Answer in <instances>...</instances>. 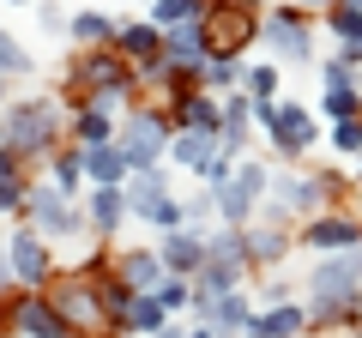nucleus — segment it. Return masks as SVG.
I'll return each instance as SVG.
<instances>
[{"instance_id":"obj_1","label":"nucleus","mask_w":362,"mask_h":338,"mask_svg":"<svg viewBox=\"0 0 362 338\" xmlns=\"http://www.w3.org/2000/svg\"><path fill=\"white\" fill-rule=\"evenodd\" d=\"M42 296L54 302V314L66 320V332L73 338H115L121 326H115V314H109V302H103V290H97V278L90 272H73V278H54Z\"/></svg>"},{"instance_id":"obj_2","label":"nucleus","mask_w":362,"mask_h":338,"mask_svg":"<svg viewBox=\"0 0 362 338\" xmlns=\"http://www.w3.org/2000/svg\"><path fill=\"white\" fill-rule=\"evenodd\" d=\"M61 139V103L54 97H30V103H13L0 115V145H13L18 157H42Z\"/></svg>"},{"instance_id":"obj_3","label":"nucleus","mask_w":362,"mask_h":338,"mask_svg":"<svg viewBox=\"0 0 362 338\" xmlns=\"http://www.w3.org/2000/svg\"><path fill=\"white\" fill-rule=\"evenodd\" d=\"M169 139H175V133H169L163 109H133V115L115 127V145H121V157H127L133 169H157L169 157Z\"/></svg>"},{"instance_id":"obj_4","label":"nucleus","mask_w":362,"mask_h":338,"mask_svg":"<svg viewBox=\"0 0 362 338\" xmlns=\"http://www.w3.org/2000/svg\"><path fill=\"white\" fill-rule=\"evenodd\" d=\"M247 42H259L254 0H230V6H211V13H206V49H211V61H242Z\"/></svg>"},{"instance_id":"obj_5","label":"nucleus","mask_w":362,"mask_h":338,"mask_svg":"<svg viewBox=\"0 0 362 338\" xmlns=\"http://www.w3.org/2000/svg\"><path fill=\"white\" fill-rule=\"evenodd\" d=\"M254 121L266 127L278 157H302L314 145V109L308 103H254Z\"/></svg>"},{"instance_id":"obj_6","label":"nucleus","mask_w":362,"mask_h":338,"mask_svg":"<svg viewBox=\"0 0 362 338\" xmlns=\"http://www.w3.org/2000/svg\"><path fill=\"white\" fill-rule=\"evenodd\" d=\"M25 218H30V230L42 235V242H66V235H78L85 230V211L73 206V194H61L54 182H42V187H30V206H25Z\"/></svg>"},{"instance_id":"obj_7","label":"nucleus","mask_w":362,"mask_h":338,"mask_svg":"<svg viewBox=\"0 0 362 338\" xmlns=\"http://www.w3.org/2000/svg\"><path fill=\"white\" fill-rule=\"evenodd\" d=\"M266 194H272V175H266V163H242V169H235V182L211 194V206H218V218L230 223V230H242V223L254 218V206H259Z\"/></svg>"},{"instance_id":"obj_8","label":"nucleus","mask_w":362,"mask_h":338,"mask_svg":"<svg viewBox=\"0 0 362 338\" xmlns=\"http://www.w3.org/2000/svg\"><path fill=\"white\" fill-rule=\"evenodd\" d=\"M259 37H266L272 54H284V61H314V30L296 6H278V13L259 18Z\"/></svg>"},{"instance_id":"obj_9","label":"nucleus","mask_w":362,"mask_h":338,"mask_svg":"<svg viewBox=\"0 0 362 338\" xmlns=\"http://www.w3.org/2000/svg\"><path fill=\"white\" fill-rule=\"evenodd\" d=\"M302 247H314V254H350V247H362V218H350V211H320V218L302 223Z\"/></svg>"},{"instance_id":"obj_10","label":"nucleus","mask_w":362,"mask_h":338,"mask_svg":"<svg viewBox=\"0 0 362 338\" xmlns=\"http://www.w3.org/2000/svg\"><path fill=\"white\" fill-rule=\"evenodd\" d=\"M6 260H13V278L25 290H49L54 284V260H49V242H42L37 230H18L13 242H6Z\"/></svg>"},{"instance_id":"obj_11","label":"nucleus","mask_w":362,"mask_h":338,"mask_svg":"<svg viewBox=\"0 0 362 338\" xmlns=\"http://www.w3.org/2000/svg\"><path fill=\"white\" fill-rule=\"evenodd\" d=\"M169 115H175V133H223V103L211 91H175L169 97Z\"/></svg>"},{"instance_id":"obj_12","label":"nucleus","mask_w":362,"mask_h":338,"mask_svg":"<svg viewBox=\"0 0 362 338\" xmlns=\"http://www.w3.org/2000/svg\"><path fill=\"white\" fill-rule=\"evenodd\" d=\"M272 194H278V218H284V211H308V218H320L332 182H326V175H272Z\"/></svg>"},{"instance_id":"obj_13","label":"nucleus","mask_w":362,"mask_h":338,"mask_svg":"<svg viewBox=\"0 0 362 338\" xmlns=\"http://www.w3.org/2000/svg\"><path fill=\"white\" fill-rule=\"evenodd\" d=\"M13 326L25 338H73L66 332V320L54 314V302L42 296V290H25V296H13Z\"/></svg>"},{"instance_id":"obj_14","label":"nucleus","mask_w":362,"mask_h":338,"mask_svg":"<svg viewBox=\"0 0 362 338\" xmlns=\"http://www.w3.org/2000/svg\"><path fill=\"white\" fill-rule=\"evenodd\" d=\"M157 254H163L169 278H199L206 272V235H194V230H169L163 242H157Z\"/></svg>"},{"instance_id":"obj_15","label":"nucleus","mask_w":362,"mask_h":338,"mask_svg":"<svg viewBox=\"0 0 362 338\" xmlns=\"http://www.w3.org/2000/svg\"><path fill=\"white\" fill-rule=\"evenodd\" d=\"M115 278L133 290V296H151L169 272H163V254H157V247H127V254L115 260Z\"/></svg>"},{"instance_id":"obj_16","label":"nucleus","mask_w":362,"mask_h":338,"mask_svg":"<svg viewBox=\"0 0 362 338\" xmlns=\"http://www.w3.org/2000/svg\"><path fill=\"white\" fill-rule=\"evenodd\" d=\"M242 254H247V266L266 272V266H278L290 254V230L278 218H272V223H247V230H242Z\"/></svg>"},{"instance_id":"obj_17","label":"nucleus","mask_w":362,"mask_h":338,"mask_svg":"<svg viewBox=\"0 0 362 338\" xmlns=\"http://www.w3.org/2000/svg\"><path fill=\"white\" fill-rule=\"evenodd\" d=\"M115 49L133 61V73H157V66H163V30L157 25H121Z\"/></svg>"},{"instance_id":"obj_18","label":"nucleus","mask_w":362,"mask_h":338,"mask_svg":"<svg viewBox=\"0 0 362 338\" xmlns=\"http://www.w3.org/2000/svg\"><path fill=\"white\" fill-rule=\"evenodd\" d=\"M247 338H308V308H296V302L259 308L254 320H247Z\"/></svg>"},{"instance_id":"obj_19","label":"nucleus","mask_w":362,"mask_h":338,"mask_svg":"<svg viewBox=\"0 0 362 338\" xmlns=\"http://www.w3.org/2000/svg\"><path fill=\"white\" fill-rule=\"evenodd\" d=\"M85 175L97 187H127V175H133V163L121 157V145L109 139V145H85Z\"/></svg>"},{"instance_id":"obj_20","label":"nucleus","mask_w":362,"mask_h":338,"mask_svg":"<svg viewBox=\"0 0 362 338\" xmlns=\"http://www.w3.org/2000/svg\"><path fill=\"white\" fill-rule=\"evenodd\" d=\"M127 211H133L127 206V187H97V194L85 199V218H90V230H97V235H115Z\"/></svg>"},{"instance_id":"obj_21","label":"nucleus","mask_w":362,"mask_h":338,"mask_svg":"<svg viewBox=\"0 0 362 338\" xmlns=\"http://www.w3.org/2000/svg\"><path fill=\"white\" fill-rule=\"evenodd\" d=\"M247 320H254V308H247L242 290H235V296H218V302H211V314H206V326L218 338H247Z\"/></svg>"},{"instance_id":"obj_22","label":"nucleus","mask_w":362,"mask_h":338,"mask_svg":"<svg viewBox=\"0 0 362 338\" xmlns=\"http://www.w3.org/2000/svg\"><path fill=\"white\" fill-rule=\"evenodd\" d=\"M163 320H169V308L157 302V290H151V296H133V302H127V314H121V332L157 338V332H163Z\"/></svg>"},{"instance_id":"obj_23","label":"nucleus","mask_w":362,"mask_h":338,"mask_svg":"<svg viewBox=\"0 0 362 338\" xmlns=\"http://www.w3.org/2000/svg\"><path fill=\"white\" fill-rule=\"evenodd\" d=\"M218 151L223 145L211 139V133H175V139H169V163H181V169H206Z\"/></svg>"},{"instance_id":"obj_24","label":"nucleus","mask_w":362,"mask_h":338,"mask_svg":"<svg viewBox=\"0 0 362 338\" xmlns=\"http://www.w3.org/2000/svg\"><path fill=\"white\" fill-rule=\"evenodd\" d=\"M211 0H157L151 6V25L157 30H175V25H206Z\"/></svg>"},{"instance_id":"obj_25","label":"nucleus","mask_w":362,"mask_h":338,"mask_svg":"<svg viewBox=\"0 0 362 338\" xmlns=\"http://www.w3.org/2000/svg\"><path fill=\"white\" fill-rule=\"evenodd\" d=\"M73 139L78 145H109L115 139V115H103V109H73Z\"/></svg>"},{"instance_id":"obj_26","label":"nucleus","mask_w":362,"mask_h":338,"mask_svg":"<svg viewBox=\"0 0 362 338\" xmlns=\"http://www.w3.org/2000/svg\"><path fill=\"white\" fill-rule=\"evenodd\" d=\"M115 37H121V25H109L103 13H78V18H73V42H90V49H115Z\"/></svg>"},{"instance_id":"obj_27","label":"nucleus","mask_w":362,"mask_h":338,"mask_svg":"<svg viewBox=\"0 0 362 338\" xmlns=\"http://www.w3.org/2000/svg\"><path fill=\"white\" fill-rule=\"evenodd\" d=\"M139 218H145V223H157V230L169 235V230H181V218H187V211H181V199H175V194H163V199H151Z\"/></svg>"},{"instance_id":"obj_28","label":"nucleus","mask_w":362,"mask_h":338,"mask_svg":"<svg viewBox=\"0 0 362 338\" xmlns=\"http://www.w3.org/2000/svg\"><path fill=\"white\" fill-rule=\"evenodd\" d=\"M242 85H247V97H254V103H278V66H247V78H242Z\"/></svg>"},{"instance_id":"obj_29","label":"nucleus","mask_w":362,"mask_h":338,"mask_svg":"<svg viewBox=\"0 0 362 338\" xmlns=\"http://www.w3.org/2000/svg\"><path fill=\"white\" fill-rule=\"evenodd\" d=\"M78 182H85V151H54V187L73 194Z\"/></svg>"},{"instance_id":"obj_30","label":"nucleus","mask_w":362,"mask_h":338,"mask_svg":"<svg viewBox=\"0 0 362 338\" xmlns=\"http://www.w3.org/2000/svg\"><path fill=\"white\" fill-rule=\"evenodd\" d=\"M194 78H199V85H230V91H235V85L247 78V66H242V61H206Z\"/></svg>"},{"instance_id":"obj_31","label":"nucleus","mask_w":362,"mask_h":338,"mask_svg":"<svg viewBox=\"0 0 362 338\" xmlns=\"http://www.w3.org/2000/svg\"><path fill=\"white\" fill-rule=\"evenodd\" d=\"M326 115H332V121H350V115H362V91H356V85H338V91H326Z\"/></svg>"},{"instance_id":"obj_32","label":"nucleus","mask_w":362,"mask_h":338,"mask_svg":"<svg viewBox=\"0 0 362 338\" xmlns=\"http://www.w3.org/2000/svg\"><path fill=\"white\" fill-rule=\"evenodd\" d=\"M6 73H30V54H25V42L13 30H0V78Z\"/></svg>"},{"instance_id":"obj_33","label":"nucleus","mask_w":362,"mask_h":338,"mask_svg":"<svg viewBox=\"0 0 362 338\" xmlns=\"http://www.w3.org/2000/svg\"><path fill=\"white\" fill-rule=\"evenodd\" d=\"M332 151L338 157H362V115H350V121L332 127Z\"/></svg>"},{"instance_id":"obj_34","label":"nucleus","mask_w":362,"mask_h":338,"mask_svg":"<svg viewBox=\"0 0 362 338\" xmlns=\"http://www.w3.org/2000/svg\"><path fill=\"white\" fill-rule=\"evenodd\" d=\"M157 302H163L169 314L187 308V302H194V278H163V284H157Z\"/></svg>"},{"instance_id":"obj_35","label":"nucleus","mask_w":362,"mask_h":338,"mask_svg":"<svg viewBox=\"0 0 362 338\" xmlns=\"http://www.w3.org/2000/svg\"><path fill=\"white\" fill-rule=\"evenodd\" d=\"M18 206H30V187H25V175H6L0 182V211H18Z\"/></svg>"},{"instance_id":"obj_36","label":"nucleus","mask_w":362,"mask_h":338,"mask_svg":"<svg viewBox=\"0 0 362 338\" xmlns=\"http://www.w3.org/2000/svg\"><path fill=\"white\" fill-rule=\"evenodd\" d=\"M320 78H326V91H338V85H350V61H344V54H332V61L320 66Z\"/></svg>"},{"instance_id":"obj_37","label":"nucleus","mask_w":362,"mask_h":338,"mask_svg":"<svg viewBox=\"0 0 362 338\" xmlns=\"http://www.w3.org/2000/svg\"><path fill=\"white\" fill-rule=\"evenodd\" d=\"M6 175H18V151L13 145H0V182H6Z\"/></svg>"},{"instance_id":"obj_38","label":"nucleus","mask_w":362,"mask_h":338,"mask_svg":"<svg viewBox=\"0 0 362 338\" xmlns=\"http://www.w3.org/2000/svg\"><path fill=\"white\" fill-rule=\"evenodd\" d=\"M187 338H218V332H211V326H206V320H199V326H194V332H187Z\"/></svg>"},{"instance_id":"obj_39","label":"nucleus","mask_w":362,"mask_h":338,"mask_svg":"<svg viewBox=\"0 0 362 338\" xmlns=\"http://www.w3.org/2000/svg\"><path fill=\"white\" fill-rule=\"evenodd\" d=\"M157 338H187V332H175V326H163V332H157Z\"/></svg>"},{"instance_id":"obj_40","label":"nucleus","mask_w":362,"mask_h":338,"mask_svg":"<svg viewBox=\"0 0 362 338\" xmlns=\"http://www.w3.org/2000/svg\"><path fill=\"white\" fill-rule=\"evenodd\" d=\"M6 320H13V308H6V302H0V326H6Z\"/></svg>"},{"instance_id":"obj_41","label":"nucleus","mask_w":362,"mask_h":338,"mask_svg":"<svg viewBox=\"0 0 362 338\" xmlns=\"http://www.w3.org/2000/svg\"><path fill=\"white\" fill-rule=\"evenodd\" d=\"M338 6H350V13H362V0H338Z\"/></svg>"},{"instance_id":"obj_42","label":"nucleus","mask_w":362,"mask_h":338,"mask_svg":"<svg viewBox=\"0 0 362 338\" xmlns=\"http://www.w3.org/2000/svg\"><path fill=\"white\" fill-rule=\"evenodd\" d=\"M0 109H6V85H0Z\"/></svg>"},{"instance_id":"obj_43","label":"nucleus","mask_w":362,"mask_h":338,"mask_svg":"<svg viewBox=\"0 0 362 338\" xmlns=\"http://www.w3.org/2000/svg\"><path fill=\"white\" fill-rule=\"evenodd\" d=\"M356 338H362V326H356Z\"/></svg>"},{"instance_id":"obj_44","label":"nucleus","mask_w":362,"mask_h":338,"mask_svg":"<svg viewBox=\"0 0 362 338\" xmlns=\"http://www.w3.org/2000/svg\"><path fill=\"white\" fill-rule=\"evenodd\" d=\"M18 6H25V0H18Z\"/></svg>"}]
</instances>
